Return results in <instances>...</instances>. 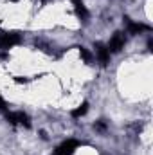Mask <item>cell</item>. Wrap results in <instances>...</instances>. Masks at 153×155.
<instances>
[{"label": "cell", "instance_id": "cell-1", "mask_svg": "<svg viewBox=\"0 0 153 155\" xmlns=\"http://www.w3.org/2000/svg\"><path fill=\"white\" fill-rule=\"evenodd\" d=\"M18 43H20V35L18 33H4V35H0V49H4V51L15 47Z\"/></svg>", "mask_w": 153, "mask_h": 155}, {"label": "cell", "instance_id": "cell-2", "mask_svg": "<svg viewBox=\"0 0 153 155\" xmlns=\"http://www.w3.org/2000/svg\"><path fill=\"white\" fill-rule=\"evenodd\" d=\"M5 119L11 123V124H24V126H31V121L29 116L24 114V112H5Z\"/></svg>", "mask_w": 153, "mask_h": 155}, {"label": "cell", "instance_id": "cell-3", "mask_svg": "<svg viewBox=\"0 0 153 155\" xmlns=\"http://www.w3.org/2000/svg\"><path fill=\"white\" fill-rule=\"evenodd\" d=\"M76 148H77V141L69 139V141L61 143V144L54 150V155H72L74 152H76Z\"/></svg>", "mask_w": 153, "mask_h": 155}, {"label": "cell", "instance_id": "cell-4", "mask_svg": "<svg viewBox=\"0 0 153 155\" xmlns=\"http://www.w3.org/2000/svg\"><path fill=\"white\" fill-rule=\"evenodd\" d=\"M124 43H126L124 35H122V33H115L114 36H112V40H110V43H108L106 47H108L110 52H119V51L124 47Z\"/></svg>", "mask_w": 153, "mask_h": 155}, {"label": "cell", "instance_id": "cell-5", "mask_svg": "<svg viewBox=\"0 0 153 155\" xmlns=\"http://www.w3.org/2000/svg\"><path fill=\"white\" fill-rule=\"evenodd\" d=\"M96 54H97V60L101 61V65H108V61H110V51H108L106 45L96 43Z\"/></svg>", "mask_w": 153, "mask_h": 155}, {"label": "cell", "instance_id": "cell-6", "mask_svg": "<svg viewBox=\"0 0 153 155\" xmlns=\"http://www.w3.org/2000/svg\"><path fill=\"white\" fill-rule=\"evenodd\" d=\"M126 25H128L130 35H139V33H142V31H150L148 25H144V24H135V22H132V20H128V18H126Z\"/></svg>", "mask_w": 153, "mask_h": 155}, {"label": "cell", "instance_id": "cell-7", "mask_svg": "<svg viewBox=\"0 0 153 155\" xmlns=\"http://www.w3.org/2000/svg\"><path fill=\"white\" fill-rule=\"evenodd\" d=\"M72 4H74V9H76V15L79 16V18H86L88 16V11L85 9V5H83V2L81 0H72Z\"/></svg>", "mask_w": 153, "mask_h": 155}, {"label": "cell", "instance_id": "cell-8", "mask_svg": "<svg viewBox=\"0 0 153 155\" xmlns=\"http://www.w3.org/2000/svg\"><path fill=\"white\" fill-rule=\"evenodd\" d=\"M86 110H88V103H83V105H79L76 110H72V117H83L86 114Z\"/></svg>", "mask_w": 153, "mask_h": 155}, {"label": "cell", "instance_id": "cell-9", "mask_svg": "<svg viewBox=\"0 0 153 155\" xmlns=\"http://www.w3.org/2000/svg\"><path fill=\"white\" fill-rule=\"evenodd\" d=\"M79 56H81L86 63H90V61H92V54H90L86 49H83V47H79Z\"/></svg>", "mask_w": 153, "mask_h": 155}, {"label": "cell", "instance_id": "cell-10", "mask_svg": "<svg viewBox=\"0 0 153 155\" xmlns=\"http://www.w3.org/2000/svg\"><path fill=\"white\" fill-rule=\"evenodd\" d=\"M0 110H4V112L7 110V107H5V101H4V97H2V96H0Z\"/></svg>", "mask_w": 153, "mask_h": 155}, {"label": "cell", "instance_id": "cell-11", "mask_svg": "<svg viewBox=\"0 0 153 155\" xmlns=\"http://www.w3.org/2000/svg\"><path fill=\"white\" fill-rule=\"evenodd\" d=\"M96 128H97V130H105V124H103V123H97Z\"/></svg>", "mask_w": 153, "mask_h": 155}]
</instances>
